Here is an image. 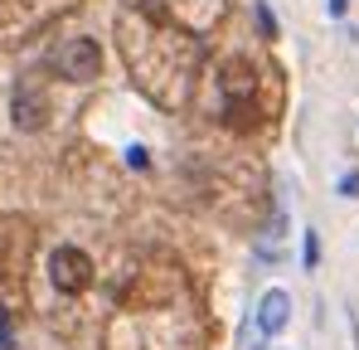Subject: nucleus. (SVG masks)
I'll list each match as a JSON object with an SVG mask.
<instances>
[{"label": "nucleus", "mask_w": 359, "mask_h": 350, "mask_svg": "<svg viewBox=\"0 0 359 350\" xmlns=\"http://www.w3.org/2000/svg\"><path fill=\"white\" fill-rule=\"evenodd\" d=\"M49 278H54L59 292H83L88 283H93V258L78 253L73 243H63V248L49 253Z\"/></svg>", "instance_id": "1"}, {"label": "nucleus", "mask_w": 359, "mask_h": 350, "mask_svg": "<svg viewBox=\"0 0 359 350\" xmlns=\"http://www.w3.org/2000/svg\"><path fill=\"white\" fill-rule=\"evenodd\" d=\"M54 68H59L63 78H97V68H102V49H97L93 39H68L59 54H54Z\"/></svg>", "instance_id": "2"}, {"label": "nucleus", "mask_w": 359, "mask_h": 350, "mask_svg": "<svg viewBox=\"0 0 359 350\" xmlns=\"http://www.w3.org/2000/svg\"><path fill=\"white\" fill-rule=\"evenodd\" d=\"M287 321H292V297L282 287L262 292V302H257V326H262V336H282Z\"/></svg>", "instance_id": "3"}, {"label": "nucleus", "mask_w": 359, "mask_h": 350, "mask_svg": "<svg viewBox=\"0 0 359 350\" xmlns=\"http://www.w3.org/2000/svg\"><path fill=\"white\" fill-rule=\"evenodd\" d=\"M39 122H44V103H34V98L20 88V93H15V127H20V131H34Z\"/></svg>", "instance_id": "4"}, {"label": "nucleus", "mask_w": 359, "mask_h": 350, "mask_svg": "<svg viewBox=\"0 0 359 350\" xmlns=\"http://www.w3.org/2000/svg\"><path fill=\"white\" fill-rule=\"evenodd\" d=\"M301 263H306L311 273H316V263H320V238H316V229L306 233V248H301Z\"/></svg>", "instance_id": "5"}, {"label": "nucleus", "mask_w": 359, "mask_h": 350, "mask_svg": "<svg viewBox=\"0 0 359 350\" xmlns=\"http://www.w3.org/2000/svg\"><path fill=\"white\" fill-rule=\"evenodd\" d=\"M340 195L355 200V195H359V175H340Z\"/></svg>", "instance_id": "6"}, {"label": "nucleus", "mask_w": 359, "mask_h": 350, "mask_svg": "<svg viewBox=\"0 0 359 350\" xmlns=\"http://www.w3.org/2000/svg\"><path fill=\"white\" fill-rule=\"evenodd\" d=\"M350 10V0H330V15H345Z\"/></svg>", "instance_id": "7"}]
</instances>
